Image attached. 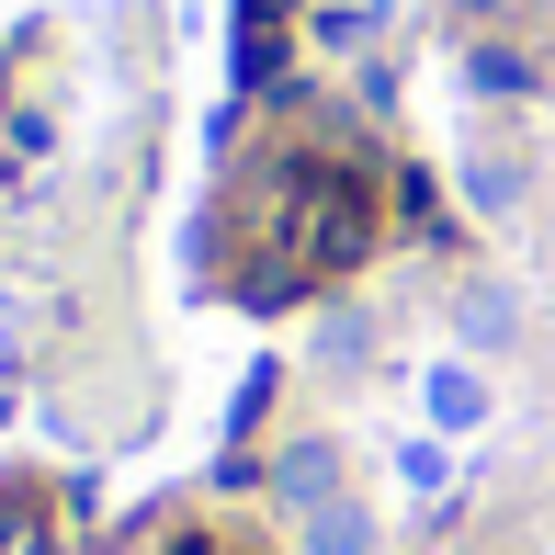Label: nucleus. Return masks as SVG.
Listing matches in <instances>:
<instances>
[{
  "instance_id": "1",
  "label": "nucleus",
  "mask_w": 555,
  "mask_h": 555,
  "mask_svg": "<svg viewBox=\"0 0 555 555\" xmlns=\"http://www.w3.org/2000/svg\"><path fill=\"white\" fill-rule=\"evenodd\" d=\"M261 488H272V511H295V521H307L318 499H340V442H330V431H295V442H272Z\"/></svg>"
},
{
  "instance_id": "2",
  "label": "nucleus",
  "mask_w": 555,
  "mask_h": 555,
  "mask_svg": "<svg viewBox=\"0 0 555 555\" xmlns=\"http://www.w3.org/2000/svg\"><path fill=\"white\" fill-rule=\"evenodd\" d=\"M453 340H465V351H511V340H521V295L488 284V272L453 284Z\"/></svg>"
},
{
  "instance_id": "3",
  "label": "nucleus",
  "mask_w": 555,
  "mask_h": 555,
  "mask_svg": "<svg viewBox=\"0 0 555 555\" xmlns=\"http://www.w3.org/2000/svg\"><path fill=\"white\" fill-rule=\"evenodd\" d=\"M453 193H465L476 216H521V193H533V170H521L511 147H465V159H453Z\"/></svg>"
},
{
  "instance_id": "4",
  "label": "nucleus",
  "mask_w": 555,
  "mask_h": 555,
  "mask_svg": "<svg viewBox=\"0 0 555 555\" xmlns=\"http://www.w3.org/2000/svg\"><path fill=\"white\" fill-rule=\"evenodd\" d=\"M420 409H431V431H476V420H488V374L476 363H431L420 374Z\"/></svg>"
},
{
  "instance_id": "5",
  "label": "nucleus",
  "mask_w": 555,
  "mask_h": 555,
  "mask_svg": "<svg viewBox=\"0 0 555 555\" xmlns=\"http://www.w3.org/2000/svg\"><path fill=\"white\" fill-rule=\"evenodd\" d=\"M295 544H307V555H374V511L340 488V499H318V511L295 521Z\"/></svg>"
},
{
  "instance_id": "6",
  "label": "nucleus",
  "mask_w": 555,
  "mask_h": 555,
  "mask_svg": "<svg viewBox=\"0 0 555 555\" xmlns=\"http://www.w3.org/2000/svg\"><path fill=\"white\" fill-rule=\"evenodd\" d=\"M465 80H476V91H533V57H521V46H476Z\"/></svg>"
},
{
  "instance_id": "7",
  "label": "nucleus",
  "mask_w": 555,
  "mask_h": 555,
  "mask_svg": "<svg viewBox=\"0 0 555 555\" xmlns=\"http://www.w3.org/2000/svg\"><path fill=\"white\" fill-rule=\"evenodd\" d=\"M363 35H374V0H363V12H351V0H330V12H318V46H340V57H351Z\"/></svg>"
},
{
  "instance_id": "8",
  "label": "nucleus",
  "mask_w": 555,
  "mask_h": 555,
  "mask_svg": "<svg viewBox=\"0 0 555 555\" xmlns=\"http://www.w3.org/2000/svg\"><path fill=\"white\" fill-rule=\"evenodd\" d=\"M363 351H374L363 318H330V330H318V363H363Z\"/></svg>"
},
{
  "instance_id": "9",
  "label": "nucleus",
  "mask_w": 555,
  "mask_h": 555,
  "mask_svg": "<svg viewBox=\"0 0 555 555\" xmlns=\"http://www.w3.org/2000/svg\"><path fill=\"white\" fill-rule=\"evenodd\" d=\"M23 533H35V499H23V488H0V555H12Z\"/></svg>"
},
{
  "instance_id": "10",
  "label": "nucleus",
  "mask_w": 555,
  "mask_h": 555,
  "mask_svg": "<svg viewBox=\"0 0 555 555\" xmlns=\"http://www.w3.org/2000/svg\"><path fill=\"white\" fill-rule=\"evenodd\" d=\"M511 0H442V23H499Z\"/></svg>"
},
{
  "instance_id": "11",
  "label": "nucleus",
  "mask_w": 555,
  "mask_h": 555,
  "mask_svg": "<svg viewBox=\"0 0 555 555\" xmlns=\"http://www.w3.org/2000/svg\"><path fill=\"white\" fill-rule=\"evenodd\" d=\"M147 555H216V544H205V533H193V521H182V533H159Z\"/></svg>"
}]
</instances>
